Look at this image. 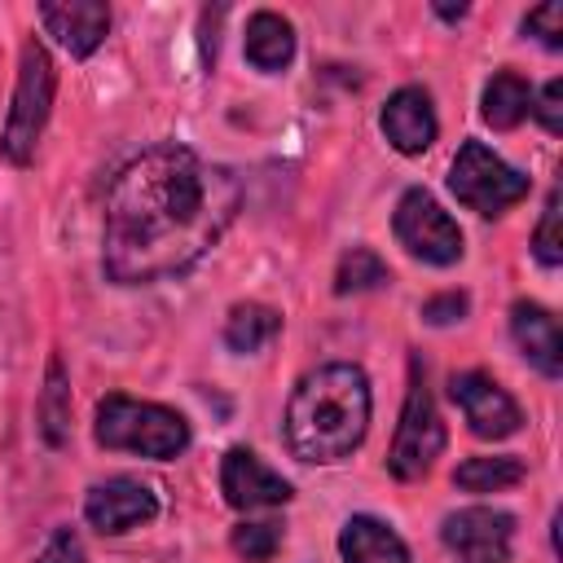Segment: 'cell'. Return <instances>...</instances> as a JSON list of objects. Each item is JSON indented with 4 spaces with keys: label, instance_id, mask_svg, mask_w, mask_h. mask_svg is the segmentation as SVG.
<instances>
[{
    "label": "cell",
    "instance_id": "cell-24",
    "mask_svg": "<svg viewBox=\"0 0 563 563\" xmlns=\"http://www.w3.org/2000/svg\"><path fill=\"white\" fill-rule=\"evenodd\" d=\"M523 35H537L545 48H563V4L550 0V4H537L523 13Z\"/></svg>",
    "mask_w": 563,
    "mask_h": 563
},
{
    "label": "cell",
    "instance_id": "cell-17",
    "mask_svg": "<svg viewBox=\"0 0 563 563\" xmlns=\"http://www.w3.org/2000/svg\"><path fill=\"white\" fill-rule=\"evenodd\" d=\"M479 114L493 132H510L519 128L528 114H532V88L519 70H497L488 84H484V97H479Z\"/></svg>",
    "mask_w": 563,
    "mask_h": 563
},
{
    "label": "cell",
    "instance_id": "cell-5",
    "mask_svg": "<svg viewBox=\"0 0 563 563\" xmlns=\"http://www.w3.org/2000/svg\"><path fill=\"white\" fill-rule=\"evenodd\" d=\"M449 189L462 207H471L475 216L493 220L506 216L515 202L528 198V176L515 172L501 154H493L484 141H462L453 167H449Z\"/></svg>",
    "mask_w": 563,
    "mask_h": 563
},
{
    "label": "cell",
    "instance_id": "cell-11",
    "mask_svg": "<svg viewBox=\"0 0 563 563\" xmlns=\"http://www.w3.org/2000/svg\"><path fill=\"white\" fill-rule=\"evenodd\" d=\"M220 493L233 510H268V506H286L295 497L290 479H282L260 453H251L246 444H233L220 462Z\"/></svg>",
    "mask_w": 563,
    "mask_h": 563
},
{
    "label": "cell",
    "instance_id": "cell-1",
    "mask_svg": "<svg viewBox=\"0 0 563 563\" xmlns=\"http://www.w3.org/2000/svg\"><path fill=\"white\" fill-rule=\"evenodd\" d=\"M242 185L229 167L163 141L119 167L106 194L101 268L119 286H154L189 273L233 224Z\"/></svg>",
    "mask_w": 563,
    "mask_h": 563
},
{
    "label": "cell",
    "instance_id": "cell-22",
    "mask_svg": "<svg viewBox=\"0 0 563 563\" xmlns=\"http://www.w3.org/2000/svg\"><path fill=\"white\" fill-rule=\"evenodd\" d=\"M282 523L277 519H242L233 532H229V545L242 563H268L277 550H282Z\"/></svg>",
    "mask_w": 563,
    "mask_h": 563
},
{
    "label": "cell",
    "instance_id": "cell-14",
    "mask_svg": "<svg viewBox=\"0 0 563 563\" xmlns=\"http://www.w3.org/2000/svg\"><path fill=\"white\" fill-rule=\"evenodd\" d=\"M510 339L523 352L528 365H537L545 378L563 374V334H559V317L532 299H519L510 308Z\"/></svg>",
    "mask_w": 563,
    "mask_h": 563
},
{
    "label": "cell",
    "instance_id": "cell-19",
    "mask_svg": "<svg viewBox=\"0 0 563 563\" xmlns=\"http://www.w3.org/2000/svg\"><path fill=\"white\" fill-rule=\"evenodd\" d=\"M523 475H528L523 457L497 453V457H466V462L453 471V484H457L462 493H506V488H515Z\"/></svg>",
    "mask_w": 563,
    "mask_h": 563
},
{
    "label": "cell",
    "instance_id": "cell-18",
    "mask_svg": "<svg viewBox=\"0 0 563 563\" xmlns=\"http://www.w3.org/2000/svg\"><path fill=\"white\" fill-rule=\"evenodd\" d=\"M277 330H282V312L268 303H255V299L233 303L224 317V343L233 352H260L264 343L277 339Z\"/></svg>",
    "mask_w": 563,
    "mask_h": 563
},
{
    "label": "cell",
    "instance_id": "cell-16",
    "mask_svg": "<svg viewBox=\"0 0 563 563\" xmlns=\"http://www.w3.org/2000/svg\"><path fill=\"white\" fill-rule=\"evenodd\" d=\"M339 554L343 563H409L405 541L391 532V523L374 515H352L339 532Z\"/></svg>",
    "mask_w": 563,
    "mask_h": 563
},
{
    "label": "cell",
    "instance_id": "cell-2",
    "mask_svg": "<svg viewBox=\"0 0 563 563\" xmlns=\"http://www.w3.org/2000/svg\"><path fill=\"white\" fill-rule=\"evenodd\" d=\"M369 378L352 361L308 369L286 405V444L299 462L334 466L352 457L369 431Z\"/></svg>",
    "mask_w": 563,
    "mask_h": 563
},
{
    "label": "cell",
    "instance_id": "cell-6",
    "mask_svg": "<svg viewBox=\"0 0 563 563\" xmlns=\"http://www.w3.org/2000/svg\"><path fill=\"white\" fill-rule=\"evenodd\" d=\"M444 422H440V409L413 365V378H409V391H405V409H400V422H396V440H391V453H387V471L396 479H422L435 457L444 453Z\"/></svg>",
    "mask_w": 563,
    "mask_h": 563
},
{
    "label": "cell",
    "instance_id": "cell-8",
    "mask_svg": "<svg viewBox=\"0 0 563 563\" xmlns=\"http://www.w3.org/2000/svg\"><path fill=\"white\" fill-rule=\"evenodd\" d=\"M449 396L457 400L466 427L479 435V440H506L523 427V409L515 405V396L488 378L484 369H462L449 378Z\"/></svg>",
    "mask_w": 563,
    "mask_h": 563
},
{
    "label": "cell",
    "instance_id": "cell-13",
    "mask_svg": "<svg viewBox=\"0 0 563 563\" xmlns=\"http://www.w3.org/2000/svg\"><path fill=\"white\" fill-rule=\"evenodd\" d=\"M40 22L70 57H88L110 31V9L101 0H44Z\"/></svg>",
    "mask_w": 563,
    "mask_h": 563
},
{
    "label": "cell",
    "instance_id": "cell-4",
    "mask_svg": "<svg viewBox=\"0 0 563 563\" xmlns=\"http://www.w3.org/2000/svg\"><path fill=\"white\" fill-rule=\"evenodd\" d=\"M53 97H57L53 57H48V48L40 40H26L22 44V57H18L13 106H9V119H4V132H0V154L13 167H26L35 158V145H40L44 123L53 114Z\"/></svg>",
    "mask_w": 563,
    "mask_h": 563
},
{
    "label": "cell",
    "instance_id": "cell-28",
    "mask_svg": "<svg viewBox=\"0 0 563 563\" xmlns=\"http://www.w3.org/2000/svg\"><path fill=\"white\" fill-rule=\"evenodd\" d=\"M435 13H440V18H449V22H453V18H462V13H466V4H457V9H453V4H435Z\"/></svg>",
    "mask_w": 563,
    "mask_h": 563
},
{
    "label": "cell",
    "instance_id": "cell-25",
    "mask_svg": "<svg viewBox=\"0 0 563 563\" xmlns=\"http://www.w3.org/2000/svg\"><path fill=\"white\" fill-rule=\"evenodd\" d=\"M532 114L541 119L545 132H563V79H550V84L532 97Z\"/></svg>",
    "mask_w": 563,
    "mask_h": 563
},
{
    "label": "cell",
    "instance_id": "cell-27",
    "mask_svg": "<svg viewBox=\"0 0 563 563\" xmlns=\"http://www.w3.org/2000/svg\"><path fill=\"white\" fill-rule=\"evenodd\" d=\"M35 563H88V559H84L79 537H75L70 528H57V532L44 541V550H40V559H35Z\"/></svg>",
    "mask_w": 563,
    "mask_h": 563
},
{
    "label": "cell",
    "instance_id": "cell-23",
    "mask_svg": "<svg viewBox=\"0 0 563 563\" xmlns=\"http://www.w3.org/2000/svg\"><path fill=\"white\" fill-rule=\"evenodd\" d=\"M563 211H559V189L545 194V207H541V224L532 233V255L545 264V268H559L563 264V229H559Z\"/></svg>",
    "mask_w": 563,
    "mask_h": 563
},
{
    "label": "cell",
    "instance_id": "cell-12",
    "mask_svg": "<svg viewBox=\"0 0 563 563\" xmlns=\"http://www.w3.org/2000/svg\"><path fill=\"white\" fill-rule=\"evenodd\" d=\"M378 128L383 136L391 141V150L400 154H427L440 136V123H435V110H431V92L427 88H396L378 114Z\"/></svg>",
    "mask_w": 563,
    "mask_h": 563
},
{
    "label": "cell",
    "instance_id": "cell-20",
    "mask_svg": "<svg viewBox=\"0 0 563 563\" xmlns=\"http://www.w3.org/2000/svg\"><path fill=\"white\" fill-rule=\"evenodd\" d=\"M40 431L53 449L66 444V435H70V387H66L62 356L48 361V378H44V391H40Z\"/></svg>",
    "mask_w": 563,
    "mask_h": 563
},
{
    "label": "cell",
    "instance_id": "cell-7",
    "mask_svg": "<svg viewBox=\"0 0 563 563\" xmlns=\"http://www.w3.org/2000/svg\"><path fill=\"white\" fill-rule=\"evenodd\" d=\"M391 229L400 238V246L422 260V264H435V268H449L462 260V229L457 220L427 194V189H405L400 202H396V216H391Z\"/></svg>",
    "mask_w": 563,
    "mask_h": 563
},
{
    "label": "cell",
    "instance_id": "cell-3",
    "mask_svg": "<svg viewBox=\"0 0 563 563\" xmlns=\"http://www.w3.org/2000/svg\"><path fill=\"white\" fill-rule=\"evenodd\" d=\"M92 435L101 449L136 453V457H154V462H167L189 449V422L176 409H167L158 400H136L123 391H110L106 400H97Z\"/></svg>",
    "mask_w": 563,
    "mask_h": 563
},
{
    "label": "cell",
    "instance_id": "cell-9",
    "mask_svg": "<svg viewBox=\"0 0 563 563\" xmlns=\"http://www.w3.org/2000/svg\"><path fill=\"white\" fill-rule=\"evenodd\" d=\"M440 537L457 563H510L515 519L493 506H466L440 523Z\"/></svg>",
    "mask_w": 563,
    "mask_h": 563
},
{
    "label": "cell",
    "instance_id": "cell-10",
    "mask_svg": "<svg viewBox=\"0 0 563 563\" xmlns=\"http://www.w3.org/2000/svg\"><path fill=\"white\" fill-rule=\"evenodd\" d=\"M154 515H158V497L136 475H110V479L92 484L84 497V519L106 537L132 532V528L150 523Z\"/></svg>",
    "mask_w": 563,
    "mask_h": 563
},
{
    "label": "cell",
    "instance_id": "cell-21",
    "mask_svg": "<svg viewBox=\"0 0 563 563\" xmlns=\"http://www.w3.org/2000/svg\"><path fill=\"white\" fill-rule=\"evenodd\" d=\"M387 282H391V268L383 264V255L374 246L343 251V260L334 268V295H361V290H374V286H387Z\"/></svg>",
    "mask_w": 563,
    "mask_h": 563
},
{
    "label": "cell",
    "instance_id": "cell-15",
    "mask_svg": "<svg viewBox=\"0 0 563 563\" xmlns=\"http://www.w3.org/2000/svg\"><path fill=\"white\" fill-rule=\"evenodd\" d=\"M242 53H246V62H251L255 70L277 75V70H286L290 57H295V26H290L282 13L260 9V13H251V22H246Z\"/></svg>",
    "mask_w": 563,
    "mask_h": 563
},
{
    "label": "cell",
    "instance_id": "cell-26",
    "mask_svg": "<svg viewBox=\"0 0 563 563\" xmlns=\"http://www.w3.org/2000/svg\"><path fill=\"white\" fill-rule=\"evenodd\" d=\"M466 308H471L466 290H444V295H435V299L422 303V321H431V325H449V321H462Z\"/></svg>",
    "mask_w": 563,
    "mask_h": 563
}]
</instances>
